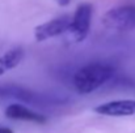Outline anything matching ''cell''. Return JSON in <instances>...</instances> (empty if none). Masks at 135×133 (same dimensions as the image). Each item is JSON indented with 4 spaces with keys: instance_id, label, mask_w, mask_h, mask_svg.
<instances>
[{
    "instance_id": "2",
    "label": "cell",
    "mask_w": 135,
    "mask_h": 133,
    "mask_svg": "<svg viewBox=\"0 0 135 133\" xmlns=\"http://www.w3.org/2000/svg\"><path fill=\"white\" fill-rule=\"evenodd\" d=\"M102 25L109 30L130 31L135 29V5H121L109 9L101 18Z\"/></svg>"
},
{
    "instance_id": "1",
    "label": "cell",
    "mask_w": 135,
    "mask_h": 133,
    "mask_svg": "<svg viewBox=\"0 0 135 133\" xmlns=\"http://www.w3.org/2000/svg\"><path fill=\"white\" fill-rule=\"evenodd\" d=\"M114 75V68L106 63H89L74 76V86L79 94H90L108 82Z\"/></svg>"
},
{
    "instance_id": "3",
    "label": "cell",
    "mask_w": 135,
    "mask_h": 133,
    "mask_svg": "<svg viewBox=\"0 0 135 133\" xmlns=\"http://www.w3.org/2000/svg\"><path fill=\"white\" fill-rule=\"evenodd\" d=\"M92 12H93V8L89 3H83L76 8V10L71 18L70 28L67 30V33L74 39V42L79 43L87 38L90 29Z\"/></svg>"
},
{
    "instance_id": "9",
    "label": "cell",
    "mask_w": 135,
    "mask_h": 133,
    "mask_svg": "<svg viewBox=\"0 0 135 133\" xmlns=\"http://www.w3.org/2000/svg\"><path fill=\"white\" fill-rule=\"evenodd\" d=\"M0 133H13V131L8 127H0Z\"/></svg>"
},
{
    "instance_id": "8",
    "label": "cell",
    "mask_w": 135,
    "mask_h": 133,
    "mask_svg": "<svg viewBox=\"0 0 135 133\" xmlns=\"http://www.w3.org/2000/svg\"><path fill=\"white\" fill-rule=\"evenodd\" d=\"M24 56H25V52L22 47H13L8 50L7 52H4L0 56V76L18 67Z\"/></svg>"
},
{
    "instance_id": "5",
    "label": "cell",
    "mask_w": 135,
    "mask_h": 133,
    "mask_svg": "<svg viewBox=\"0 0 135 133\" xmlns=\"http://www.w3.org/2000/svg\"><path fill=\"white\" fill-rule=\"evenodd\" d=\"M70 24H71L70 16H62V17L50 20L34 28V38L37 42H45L50 38L59 37L67 33Z\"/></svg>"
},
{
    "instance_id": "10",
    "label": "cell",
    "mask_w": 135,
    "mask_h": 133,
    "mask_svg": "<svg viewBox=\"0 0 135 133\" xmlns=\"http://www.w3.org/2000/svg\"><path fill=\"white\" fill-rule=\"evenodd\" d=\"M56 1H58L60 5H67V4L70 3V0H56Z\"/></svg>"
},
{
    "instance_id": "6",
    "label": "cell",
    "mask_w": 135,
    "mask_h": 133,
    "mask_svg": "<svg viewBox=\"0 0 135 133\" xmlns=\"http://www.w3.org/2000/svg\"><path fill=\"white\" fill-rule=\"evenodd\" d=\"M5 116L12 120H21V121H30L36 124H45L47 118L42 114H38L29 107L21 104V103H11L5 107L4 111Z\"/></svg>"
},
{
    "instance_id": "7",
    "label": "cell",
    "mask_w": 135,
    "mask_h": 133,
    "mask_svg": "<svg viewBox=\"0 0 135 133\" xmlns=\"http://www.w3.org/2000/svg\"><path fill=\"white\" fill-rule=\"evenodd\" d=\"M0 98L16 99L18 102H25L30 104H40L45 102V98L18 85H4L0 86Z\"/></svg>"
},
{
    "instance_id": "4",
    "label": "cell",
    "mask_w": 135,
    "mask_h": 133,
    "mask_svg": "<svg viewBox=\"0 0 135 133\" xmlns=\"http://www.w3.org/2000/svg\"><path fill=\"white\" fill-rule=\"evenodd\" d=\"M93 111L102 116L109 118H129L135 116V99H117L101 103Z\"/></svg>"
}]
</instances>
